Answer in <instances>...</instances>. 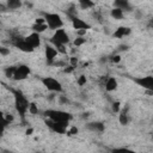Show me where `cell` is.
Listing matches in <instances>:
<instances>
[{
    "label": "cell",
    "mask_w": 153,
    "mask_h": 153,
    "mask_svg": "<svg viewBox=\"0 0 153 153\" xmlns=\"http://www.w3.org/2000/svg\"><path fill=\"white\" fill-rule=\"evenodd\" d=\"M128 49V45H120L118 50H127Z\"/></svg>",
    "instance_id": "obj_37"
},
{
    "label": "cell",
    "mask_w": 153,
    "mask_h": 153,
    "mask_svg": "<svg viewBox=\"0 0 153 153\" xmlns=\"http://www.w3.org/2000/svg\"><path fill=\"white\" fill-rule=\"evenodd\" d=\"M104 86H105V90H106L108 92H112V91H116V90H117L118 82H117V80H116L114 76H109V78L105 80Z\"/></svg>",
    "instance_id": "obj_15"
},
{
    "label": "cell",
    "mask_w": 153,
    "mask_h": 153,
    "mask_svg": "<svg viewBox=\"0 0 153 153\" xmlns=\"http://www.w3.org/2000/svg\"><path fill=\"white\" fill-rule=\"evenodd\" d=\"M7 121H6V118H5V114L2 112V111H0V136L4 134V131H5V129H6V127H7Z\"/></svg>",
    "instance_id": "obj_20"
},
{
    "label": "cell",
    "mask_w": 153,
    "mask_h": 153,
    "mask_svg": "<svg viewBox=\"0 0 153 153\" xmlns=\"http://www.w3.org/2000/svg\"><path fill=\"white\" fill-rule=\"evenodd\" d=\"M67 134H68V135H74V134H78V128H76V127H72L69 130H67Z\"/></svg>",
    "instance_id": "obj_30"
},
{
    "label": "cell",
    "mask_w": 153,
    "mask_h": 153,
    "mask_svg": "<svg viewBox=\"0 0 153 153\" xmlns=\"http://www.w3.org/2000/svg\"><path fill=\"white\" fill-rule=\"evenodd\" d=\"M31 115H37L38 112H39V110H38V106L36 105V103H33V102H31L30 104H29V110H27Z\"/></svg>",
    "instance_id": "obj_25"
},
{
    "label": "cell",
    "mask_w": 153,
    "mask_h": 153,
    "mask_svg": "<svg viewBox=\"0 0 153 153\" xmlns=\"http://www.w3.org/2000/svg\"><path fill=\"white\" fill-rule=\"evenodd\" d=\"M133 81L135 84H137V86H140L147 91H153V76L152 75L133 78Z\"/></svg>",
    "instance_id": "obj_8"
},
{
    "label": "cell",
    "mask_w": 153,
    "mask_h": 153,
    "mask_svg": "<svg viewBox=\"0 0 153 153\" xmlns=\"http://www.w3.org/2000/svg\"><path fill=\"white\" fill-rule=\"evenodd\" d=\"M41 82H42L43 86H44L48 91H50V92L61 93V92L63 91V87H62L61 82H60L57 79L53 78V76H43V78L41 79Z\"/></svg>",
    "instance_id": "obj_4"
},
{
    "label": "cell",
    "mask_w": 153,
    "mask_h": 153,
    "mask_svg": "<svg viewBox=\"0 0 153 153\" xmlns=\"http://www.w3.org/2000/svg\"><path fill=\"white\" fill-rule=\"evenodd\" d=\"M111 108H112V111L114 112H120V110H121V103L120 102H114Z\"/></svg>",
    "instance_id": "obj_27"
},
{
    "label": "cell",
    "mask_w": 153,
    "mask_h": 153,
    "mask_svg": "<svg viewBox=\"0 0 153 153\" xmlns=\"http://www.w3.org/2000/svg\"><path fill=\"white\" fill-rule=\"evenodd\" d=\"M31 133H32V129H31V128H30V129H27V130H26V134H27V135H30V134H31Z\"/></svg>",
    "instance_id": "obj_38"
},
{
    "label": "cell",
    "mask_w": 153,
    "mask_h": 153,
    "mask_svg": "<svg viewBox=\"0 0 153 153\" xmlns=\"http://www.w3.org/2000/svg\"><path fill=\"white\" fill-rule=\"evenodd\" d=\"M50 42L53 44H61V45L66 47V44L69 43V36H68V33L63 29H59V30H56L54 32Z\"/></svg>",
    "instance_id": "obj_5"
},
{
    "label": "cell",
    "mask_w": 153,
    "mask_h": 153,
    "mask_svg": "<svg viewBox=\"0 0 153 153\" xmlns=\"http://www.w3.org/2000/svg\"><path fill=\"white\" fill-rule=\"evenodd\" d=\"M45 124L55 133L57 134H65L67 131V128H68V123H59V122H53L50 120H47L45 121Z\"/></svg>",
    "instance_id": "obj_10"
},
{
    "label": "cell",
    "mask_w": 153,
    "mask_h": 153,
    "mask_svg": "<svg viewBox=\"0 0 153 153\" xmlns=\"http://www.w3.org/2000/svg\"><path fill=\"white\" fill-rule=\"evenodd\" d=\"M12 94H13V99H14V108L17 110V112L19 114L20 118L24 120L25 118V115L29 110V104L30 102L27 100V98L25 97V94L20 91V90H16V88H12L11 90Z\"/></svg>",
    "instance_id": "obj_1"
},
{
    "label": "cell",
    "mask_w": 153,
    "mask_h": 153,
    "mask_svg": "<svg viewBox=\"0 0 153 153\" xmlns=\"http://www.w3.org/2000/svg\"><path fill=\"white\" fill-rule=\"evenodd\" d=\"M112 62H115V63H117V62H120L121 61V57L118 56V55H114V56H111V59H110Z\"/></svg>",
    "instance_id": "obj_31"
},
{
    "label": "cell",
    "mask_w": 153,
    "mask_h": 153,
    "mask_svg": "<svg viewBox=\"0 0 153 153\" xmlns=\"http://www.w3.org/2000/svg\"><path fill=\"white\" fill-rule=\"evenodd\" d=\"M57 54H59L57 50L53 45H50V44L45 45V48H44V56H45V61H47L48 65H53L54 63V60L56 59Z\"/></svg>",
    "instance_id": "obj_11"
},
{
    "label": "cell",
    "mask_w": 153,
    "mask_h": 153,
    "mask_svg": "<svg viewBox=\"0 0 153 153\" xmlns=\"http://www.w3.org/2000/svg\"><path fill=\"white\" fill-rule=\"evenodd\" d=\"M79 6L82 10H88V8L94 6V2L91 1V0H79Z\"/></svg>",
    "instance_id": "obj_22"
},
{
    "label": "cell",
    "mask_w": 153,
    "mask_h": 153,
    "mask_svg": "<svg viewBox=\"0 0 153 153\" xmlns=\"http://www.w3.org/2000/svg\"><path fill=\"white\" fill-rule=\"evenodd\" d=\"M48 29V26H47V24H33L32 26H31V30H32V32H36V33H42V32H44L45 30Z\"/></svg>",
    "instance_id": "obj_19"
},
{
    "label": "cell",
    "mask_w": 153,
    "mask_h": 153,
    "mask_svg": "<svg viewBox=\"0 0 153 153\" xmlns=\"http://www.w3.org/2000/svg\"><path fill=\"white\" fill-rule=\"evenodd\" d=\"M5 118H6V121H7V123L10 124V122H12L13 121V116L12 115H10V114H6L5 115Z\"/></svg>",
    "instance_id": "obj_32"
},
{
    "label": "cell",
    "mask_w": 153,
    "mask_h": 153,
    "mask_svg": "<svg viewBox=\"0 0 153 153\" xmlns=\"http://www.w3.org/2000/svg\"><path fill=\"white\" fill-rule=\"evenodd\" d=\"M33 49H36V48H39V45H41V36L38 35V33H36V32H31L29 36H26L25 38H24Z\"/></svg>",
    "instance_id": "obj_12"
},
{
    "label": "cell",
    "mask_w": 153,
    "mask_h": 153,
    "mask_svg": "<svg viewBox=\"0 0 153 153\" xmlns=\"http://www.w3.org/2000/svg\"><path fill=\"white\" fill-rule=\"evenodd\" d=\"M69 18H71V22H72V26H73V29H75L76 31H79V30H85V31H87V30H90V29H91V24L86 23L85 20L80 19L79 17L73 16V17H69Z\"/></svg>",
    "instance_id": "obj_9"
},
{
    "label": "cell",
    "mask_w": 153,
    "mask_h": 153,
    "mask_svg": "<svg viewBox=\"0 0 153 153\" xmlns=\"http://www.w3.org/2000/svg\"><path fill=\"white\" fill-rule=\"evenodd\" d=\"M22 1L20 0H8L6 2V8L7 10H18L22 7Z\"/></svg>",
    "instance_id": "obj_18"
},
{
    "label": "cell",
    "mask_w": 153,
    "mask_h": 153,
    "mask_svg": "<svg viewBox=\"0 0 153 153\" xmlns=\"http://www.w3.org/2000/svg\"><path fill=\"white\" fill-rule=\"evenodd\" d=\"M42 14H43V19H44L48 29L56 31L63 26V20L60 14L50 13V12H42Z\"/></svg>",
    "instance_id": "obj_3"
},
{
    "label": "cell",
    "mask_w": 153,
    "mask_h": 153,
    "mask_svg": "<svg viewBox=\"0 0 153 153\" xmlns=\"http://www.w3.org/2000/svg\"><path fill=\"white\" fill-rule=\"evenodd\" d=\"M111 153H136L127 147H116V148H112L111 149Z\"/></svg>",
    "instance_id": "obj_24"
},
{
    "label": "cell",
    "mask_w": 153,
    "mask_h": 153,
    "mask_svg": "<svg viewBox=\"0 0 153 153\" xmlns=\"http://www.w3.org/2000/svg\"><path fill=\"white\" fill-rule=\"evenodd\" d=\"M118 121L122 126H127L129 123V116H128V106H126L124 109L120 110V116H118Z\"/></svg>",
    "instance_id": "obj_17"
},
{
    "label": "cell",
    "mask_w": 153,
    "mask_h": 153,
    "mask_svg": "<svg viewBox=\"0 0 153 153\" xmlns=\"http://www.w3.org/2000/svg\"><path fill=\"white\" fill-rule=\"evenodd\" d=\"M114 6H115V8H118L121 11H128V12L129 11H133L131 5L127 0H116L114 2Z\"/></svg>",
    "instance_id": "obj_14"
},
{
    "label": "cell",
    "mask_w": 153,
    "mask_h": 153,
    "mask_svg": "<svg viewBox=\"0 0 153 153\" xmlns=\"http://www.w3.org/2000/svg\"><path fill=\"white\" fill-rule=\"evenodd\" d=\"M110 16L114 18V19H117V20H120V19H122L123 18V16H124V13H123V11H121V10H118V8H112L111 10V12H110Z\"/></svg>",
    "instance_id": "obj_21"
},
{
    "label": "cell",
    "mask_w": 153,
    "mask_h": 153,
    "mask_svg": "<svg viewBox=\"0 0 153 153\" xmlns=\"http://www.w3.org/2000/svg\"><path fill=\"white\" fill-rule=\"evenodd\" d=\"M85 84H86V76L85 75H80L78 78V85L79 86H84Z\"/></svg>",
    "instance_id": "obj_28"
},
{
    "label": "cell",
    "mask_w": 153,
    "mask_h": 153,
    "mask_svg": "<svg viewBox=\"0 0 153 153\" xmlns=\"http://www.w3.org/2000/svg\"><path fill=\"white\" fill-rule=\"evenodd\" d=\"M71 63H72V67H76L78 59H76V57H71Z\"/></svg>",
    "instance_id": "obj_33"
},
{
    "label": "cell",
    "mask_w": 153,
    "mask_h": 153,
    "mask_svg": "<svg viewBox=\"0 0 153 153\" xmlns=\"http://www.w3.org/2000/svg\"><path fill=\"white\" fill-rule=\"evenodd\" d=\"M10 54V49L6 48V47H0V55H4V56H7Z\"/></svg>",
    "instance_id": "obj_29"
},
{
    "label": "cell",
    "mask_w": 153,
    "mask_h": 153,
    "mask_svg": "<svg viewBox=\"0 0 153 153\" xmlns=\"http://www.w3.org/2000/svg\"><path fill=\"white\" fill-rule=\"evenodd\" d=\"M130 32H131L130 27H128V26H120V27H117V29L114 31V37H116V38H122V37H124V36L130 35Z\"/></svg>",
    "instance_id": "obj_16"
},
{
    "label": "cell",
    "mask_w": 153,
    "mask_h": 153,
    "mask_svg": "<svg viewBox=\"0 0 153 153\" xmlns=\"http://www.w3.org/2000/svg\"><path fill=\"white\" fill-rule=\"evenodd\" d=\"M14 72H16V66H8V67H6V68L4 69L5 76L8 78V79H13Z\"/></svg>",
    "instance_id": "obj_23"
},
{
    "label": "cell",
    "mask_w": 153,
    "mask_h": 153,
    "mask_svg": "<svg viewBox=\"0 0 153 153\" xmlns=\"http://www.w3.org/2000/svg\"><path fill=\"white\" fill-rule=\"evenodd\" d=\"M12 44L16 47V48H18L19 50H22V51H24V53H32L35 49L23 38V37H20V36H16V37H13V39H12Z\"/></svg>",
    "instance_id": "obj_7"
},
{
    "label": "cell",
    "mask_w": 153,
    "mask_h": 153,
    "mask_svg": "<svg viewBox=\"0 0 153 153\" xmlns=\"http://www.w3.org/2000/svg\"><path fill=\"white\" fill-rule=\"evenodd\" d=\"M35 23H36V24H45V22H44V19H43V18H37Z\"/></svg>",
    "instance_id": "obj_34"
},
{
    "label": "cell",
    "mask_w": 153,
    "mask_h": 153,
    "mask_svg": "<svg viewBox=\"0 0 153 153\" xmlns=\"http://www.w3.org/2000/svg\"><path fill=\"white\" fill-rule=\"evenodd\" d=\"M60 102H61L62 104H65V103H68V99H67L66 97H63V96H61V97H60Z\"/></svg>",
    "instance_id": "obj_35"
},
{
    "label": "cell",
    "mask_w": 153,
    "mask_h": 153,
    "mask_svg": "<svg viewBox=\"0 0 153 153\" xmlns=\"http://www.w3.org/2000/svg\"><path fill=\"white\" fill-rule=\"evenodd\" d=\"M48 120L53 122H59V123H69V121L73 118L71 112L63 111V110H56V109H48L43 112Z\"/></svg>",
    "instance_id": "obj_2"
},
{
    "label": "cell",
    "mask_w": 153,
    "mask_h": 153,
    "mask_svg": "<svg viewBox=\"0 0 153 153\" xmlns=\"http://www.w3.org/2000/svg\"><path fill=\"white\" fill-rule=\"evenodd\" d=\"M85 42H86V38H84V37H76V38L73 41V44H74L75 47H80V45H82Z\"/></svg>",
    "instance_id": "obj_26"
},
{
    "label": "cell",
    "mask_w": 153,
    "mask_h": 153,
    "mask_svg": "<svg viewBox=\"0 0 153 153\" xmlns=\"http://www.w3.org/2000/svg\"><path fill=\"white\" fill-rule=\"evenodd\" d=\"M31 73L30 71V67L27 65H18L16 66V72H14V75H13V80L16 81H22V80H25L29 74Z\"/></svg>",
    "instance_id": "obj_6"
},
{
    "label": "cell",
    "mask_w": 153,
    "mask_h": 153,
    "mask_svg": "<svg viewBox=\"0 0 153 153\" xmlns=\"http://www.w3.org/2000/svg\"><path fill=\"white\" fill-rule=\"evenodd\" d=\"M86 128L91 131H96V133H103L105 130V126L103 122L99 121H93V122H88L86 123Z\"/></svg>",
    "instance_id": "obj_13"
},
{
    "label": "cell",
    "mask_w": 153,
    "mask_h": 153,
    "mask_svg": "<svg viewBox=\"0 0 153 153\" xmlns=\"http://www.w3.org/2000/svg\"><path fill=\"white\" fill-rule=\"evenodd\" d=\"M73 69H74V67L69 66V68H65V72H66V73H71V72H72Z\"/></svg>",
    "instance_id": "obj_36"
}]
</instances>
